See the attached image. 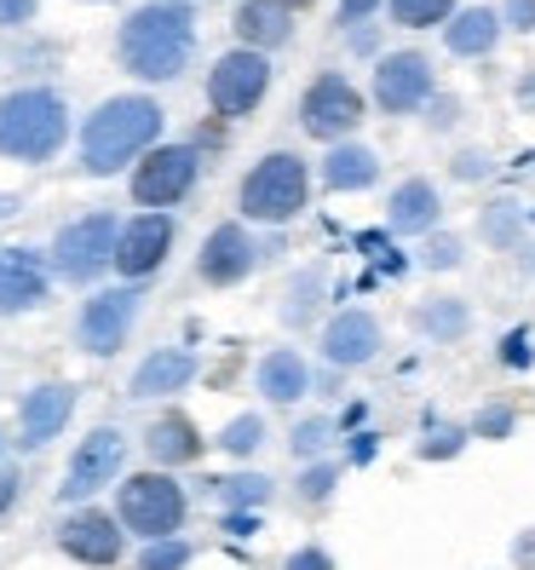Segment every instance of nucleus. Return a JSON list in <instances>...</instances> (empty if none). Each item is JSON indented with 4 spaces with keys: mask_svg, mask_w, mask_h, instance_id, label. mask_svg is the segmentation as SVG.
<instances>
[{
    "mask_svg": "<svg viewBox=\"0 0 535 570\" xmlns=\"http://www.w3.org/2000/svg\"><path fill=\"white\" fill-rule=\"evenodd\" d=\"M386 346V328L375 312H363V306H346V312H334L328 328H323V357L334 368H363V363H375Z\"/></svg>",
    "mask_w": 535,
    "mask_h": 570,
    "instance_id": "16",
    "label": "nucleus"
},
{
    "mask_svg": "<svg viewBox=\"0 0 535 570\" xmlns=\"http://www.w3.org/2000/svg\"><path fill=\"white\" fill-rule=\"evenodd\" d=\"M185 513H190V495H185V484L174 473H161V466L121 479V490H116L121 530L145 535V542H167V535H179L185 530Z\"/></svg>",
    "mask_w": 535,
    "mask_h": 570,
    "instance_id": "5",
    "label": "nucleus"
},
{
    "mask_svg": "<svg viewBox=\"0 0 535 570\" xmlns=\"http://www.w3.org/2000/svg\"><path fill=\"white\" fill-rule=\"evenodd\" d=\"M380 7V0H340V23L357 29V23H369V12Z\"/></svg>",
    "mask_w": 535,
    "mask_h": 570,
    "instance_id": "45",
    "label": "nucleus"
},
{
    "mask_svg": "<svg viewBox=\"0 0 535 570\" xmlns=\"http://www.w3.org/2000/svg\"><path fill=\"white\" fill-rule=\"evenodd\" d=\"M513 432H518V410L513 404H484L478 421H473V439H489V444L513 439Z\"/></svg>",
    "mask_w": 535,
    "mask_h": 570,
    "instance_id": "34",
    "label": "nucleus"
},
{
    "mask_svg": "<svg viewBox=\"0 0 535 570\" xmlns=\"http://www.w3.org/2000/svg\"><path fill=\"white\" fill-rule=\"evenodd\" d=\"M501 363H507V368H529L535 363V328H513L507 341H501Z\"/></svg>",
    "mask_w": 535,
    "mask_h": 570,
    "instance_id": "38",
    "label": "nucleus"
},
{
    "mask_svg": "<svg viewBox=\"0 0 535 570\" xmlns=\"http://www.w3.org/2000/svg\"><path fill=\"white\" fill-rule=\"evenodd\" d=\"M323 185H328V190H369V185H380V156H375L369 145H357V139L328 145V156H323Z\"/></svg>",
    "mask_w": 535,
    "mask_h": 570,
    "instance_id": "25",
    "label": "nucleus"
},
{
    "mask_svg": "<svg viewBox=\"0 0 535 570\" xmlns=\"http://www.w3.org/2000/svg\"><path fill=\"white\" fill-rule=\"evenodd\" d=\"M351 47H357V52H375V47H380V36H375L369 23H357V29H351Z\"/></svg>",
    "mask_w": 535,
    "mask_h": 570,
    "instance_id": "49",
    "label": "nucleus"
},
{
    "mask_svg": "<svg viewBox=\"0 0 535 570\" xmlns=\"http://www.w3.org/2000/svg\"><path fill=\"white\" fill-rule=\"evenodd\" d=\"M167 254H174V219L167 214H139V219H127L121 225V237H116V272L127 283H145L156 277Z\"/></svg>",
    "mask_w": 535,
    "mask_h": 570,
    "instance_id": "14",
    "label": "nucleus"
},
{
    "mask_svg": "<svg viewBox=\"0 0 535 570\" xmlns=\"http://www.w3.org/2000/svg\"><path fill=\"white\" fill-rule=\"evenodd\" d=\"M70 139V105L58 87H12L0 92V156L41 167Z\"/></svg>",
    "mask_w": 535,
    "mask_h": 570,
    "instance_id": "3",
    "label": "nucleus"
},
{
    "mask_svg": "<svg viewBox=\"0 0 535 570\" xmlns=\"http://www.w3.org/2000/svg\"><path fill=\"white\" fill-rule=\"evenodd\" d=\"M524 225H529V214H524L518 203H489V208L478 214V237H484L489 248H501V254H518V248H524Z\"/></svg>",
    "mask_w": 535,
    "mask_h": 570,
    "instance_id": "27",
    "label": "nucleus"
},
{
    "mask_svg": "<svg viewBox=\"0 0 535 570\" xmlns=\"http://www.w3.org/2000/svg\"><path fill=\"white\" fill-rule=\"evenodd\" d=\"M36 7H41V0H0V29L29 23V18H36Z\"/></svg>",
    "mask_w": 535,
    "mask_h": 570,
    "instance_id": "42",
    "label": "nucleus"
},
{
    "mask_svg": "<svg viewBox=\"0 0 535 570\" xmlns=\"http://www.w3.org/2000/svg\"><path fill=\"white\" fill-rule=\"evenodd\" d=\"M58 548L70 553L76 564L110 570V564L121 559V548H127V530H121V519H110V513L81 508V513H70V519L58 524Z\"/></svg>",
    "mask_w": 535,
    "mask_h": 570,
    "instance_id": "15",
    "label": "nucleus"
},
{
    "mask_svg": "<svg viewBox=\"0 0 535 570\" xmlns=\"http://www.w3.org/2000/svg\"><path fill=\"white\" fill-rule=\"evenodd\" d=\"M196 381V352L190 346H161L150 352L139 368H132V381H127V397H167V392H185Z\"/></svg>",
    "mask_w": 535,
    "mask_h": 570,
    "instance_id": "21",
    "label": "nucleus"
},
{
    "mask_svg": "<svg viewBox=\"0 0 535 570\" xmlns=\"http://www.w3.org/2000/svg\"><path fill=\"white\" fill-rule=\"evenodd\" d=\"M254 265H259L254 230H248L242 219H230V225H214L208 237H202V254H196V277L214 283V288H230V283L254 277Z\"/></svg>",
    "mask_w": 535,
    "mask_h": 570,
    "instance_id": "13",
    "label": "nucleus"
},
{
    "mask_svg": "<svg viewBox=\"0 0 535 570\" xmlns=\"http://www.w3.org/2000/svg\"><path fill=\"white\" fill-rule=\"evenodd\" d=\"M190 559H196V548L185 535H167V542H145L139 570H190Z\"/></svg>",
    "mask_w": 535,
    "mask_h": 570,
    "instance_id": "31",
    "label": "nucleus"
},
{
    "mask_svg": "<svg viewBox=\"0 0 535 570\" xmlns=\"http://www.w3.org/2000/svg\"><path fill=\"white\" fill-rule=\"evenodd\" d=\"M518 254H524V272H529V277H535V248H529V243H524V248H518Z\"/></svg>",
    "mask_w": 535,
    "mask_h": 570,
    "instance_id": "51",
    "label": "nucleus"
},
{
    "mask_svg": "<svg viewBox=\"0 0 535 570\" xmlns=\"http://www.w3.org/2000/svg\"><path fill=\"white\" fill-rule=\"evenodd\" d=\"M334 484H340V466H334V461H311L306 473H299V501H311V508H317V501L334 495Z\"/></svg>",
    "mask_w": 535,
    "mask_h": 570,
    "instance_id": "36",
    "label": "nucleus"
},
{
    "mask_svg": "<svg viewBox=\"0 0 535 570\" xmlns=\"http://www.w3.org/2000/svg\"><path fill=\"white\" fill-rule=\"evenodd\" d=\"M283 570H334V553L317 548V542H311V548H294V553L283 559Z\"/></svg>",
    "mask_w": 535,
    "mask_h": 570,
    "instance_id": "41",
    "label": "nucleus"
},
{
    "mask_svg": "<svg viewBox=\"0 0 535 570\" xmlns=\"http://www.w3.org/2000/svg\"><path fill=\"white\" fill-rule=\"evenodd\" d=\"M237 208L254 225H288V219H299L311 208V167H306V156H294V150L259 156L242 174Z\"/></svg>",
    "mask_w": 535,
    "mask_h": 570,
    "instance_id": "4",
    "label": "nucleus"
},
{
    "mask_svg": "<svg viewBox=\"0 0 535 570\" xmlns=\"http://www.w3.org/2000/svg\"><path fill=\"white\" fill-rule=\"evenodd\" d=\"M225 530L242 542V535H254V530H259V513H248V508H230V513H225Z\"/></svg>",
    "mask_w": 535,
    "mask_h": 570,
    "instance_id": "46",
    "label": "nucleus"
},
{
    "mask_svg": "<svg viewBox=\"0 0 535 570\" xmlns=\"http://www.w3.org/2000/svg\"><path fill=\"white\" fill-rule=\"evenodd\" d=\"M271 479L265 473H230V479H208V495H219L225 508H248V513H259L265 501H271Z\"/></svg>",
    "mask_w": 535,
    "mask_h": 570,
    "instance_id": "28",
    "label": "nucleus"
},
{
    "mask_svg": "<svg viewBox=\"0 0 535 570\" xmlns=\"http://www.w3.org/2000/svg\"><path fill=\"white\" fill-rule=\"evenodd\" d=\"M375 450H380V439H375V432H351L346 461H351V466H369V461H375Z\"/></svg>",
    "mask_w": 535,
    "mask_h": 570,
    "instance_id": "43",
    "label": "nucleus"
},
{
    "mask_svg": "<svg viewBox=\"0 0 535 570\" xmlns=\"http://www.w3.org/2000/svg\"><path fill=\"white\" fill-rule=\"evenodd\" d=\"M426 110H432V116H426L432 127H455V121H460V98H449V92H444V98H432Z\"/></svg>",
    "mask_w": 535,
    "mask_h": 570,
    "instance_id": "44",
    "label": "nucleus"
},
{
    "mask_svg": "<svg viewBox=\"0 0 535 570\" xmlns=\"http://www.w3.org/2000/svg\"><path fill=\"white\" fill-rule=\"evenodd\" d=\"M18 484H23L18 473H0V513H7V508H12V501H18Z\"/></svg>",
    "mask_w": 535,
    "mask_h": 570,
    "instance_id": "50",
    "label": "nucleus"
},
{
    "mask_svg": "<svg viewBox=\"0 0 535 570\" xmlns=\"http://www.w3.org/2000/svg\"><path fill=\"white\" fill-rule=\"evenodd\" d=\"M513 564H524V570H535V530H524L518 542H513Z\"/></svg>",
    "mask_w": 535,
    "mask_h": 570,
    "instance_id": "47",
    "label": "nucleus"
},
{
    "mask_svg": "<svg viewBox=\"0 0 535 570\" xmlns=\"http://www.w3.org/2000/svg\"><path fill=\"white\" fill-rule=\"evenodd\" d=\"M392 7V23H404V29H438L460 12V0H386Z\"/></svg>",
    "mask_w": 535,
    "mask_h": 570,
    "instance_id": "29",
    "label": "nucleus"
},
{
    "mask_svg": "<svg viewBox=\"0 0 535 570\" xmlns=\"http://www.w3.org/2000/svg\"><path fill=\"white\" fill-rule=\"evenodd\" d=\"M501 12H489V7H460L449 23H444V47L455 52V58H489L495 47H501Z\"/></svg>",
    "mask_w": 535,
    "mask_h": 570,
    "instance_id": "24",
    "label": "nucleus"
},
{
    "mask_svg": "<svg viewBox=\"0 0 535 570\" xmlns=\"http://www.w3.org/2000/svg\"><path fill=\"white\" fill-rule=\"evenodd\" d=\"M127 466V439L116 426H92L87 439L76 444L70 466H63V484H58V501H92L105 484L121 479Z\"/></svg>",
    "mask_w": 535,
    "mask_h": 570,
    "instance_id": "11",
    "label": "nucleus"
},
{
    "mask_svg": "<svg viewBox=\"0 0 535 570\" xmlns=\"http://www.w3.org/2000/svg\"><path fill=\"white\" fill-rule=\"evenodd\" d=\"M76 415V386L70 381H41L36 392H23L18 404V444L23 450H47Z\"/></svg>",
    "mask_w": 535,
    "mask_h": 570,
    "instance_id": "17",
    "label": "nucleus"
},
{
    "mask_svg": "<svg viewBox=\"0 0 535 570\" xmlns=\"http://www.w3.org/2000/svg\"><path fill=\"white\" fill-rule=\"evenodd\" d=\"M415 328L426 334V341H438V346H455V341H466V334H473V306H466V299H455V294L426 299V306L415 312Z\"/></svg>",
    "mask_w": 535,
    "mask_h": 570,
    "instance_id": "26",
    "label": "nucleus"
},
{
    "mask_svg": "<svg viewBox=\"0 0 535 570\" xmlns=\"http://www.w3.org/2000/svg\"><path fill=\"white\" fill-rule=\"evenodd\" d=\"M501 23H507L513 36H535V0H507V7H501Z\"/></svg>",
    "mask_w": 535,
    "mask_h": 570,
    "instance_id": "40",
    "label": "nucleus"
},
{
    "mask_svg": "<svg viewBox=\"0 0 535 570\" xmlns=\"http://www.w3.org/2000/svg\"><path fill=\"white\" fill-rule=\"evenodd\" d=\"M489 167H495V161H489L484 150H460V156H455V167H449V174H455L460 185H478V179H489Z\"/></svg>",
    "mask_w": 535,
    "mask_h": 570,
    "instance_id": "39",
    "label": "nucleus"
},
{
    "mask_svg": "<svg viewBox=\"0 0 535 570\" xmlns=\"http://www.w3.org/2000/svg\"><path fill=\"white\" fill-rule=\"evenodd\" d=\"M328 439H334V421H328V415H311V421H299V426H294V439H288V444H294L299 461H317V455L328 450Z\"/></svg>",
    "mask_w": 535,
    "mask_h": 570,
    "instance_id": "33",
    "label": "nucleus"
},
{
    "mask_svg": "<svg viewBox=\"0 0 535 570\" xmlns=\"http://www.w3.org/2000/svg\"><path fill=\"white\" fill-rule=\"evenodd\" d=\"M145 450H150V461L161 466V473H174V466L202 461L208 439L196 432V421H190V415L167 410V415H156V421H150V432H145Z\"/></svg>",
    "mask_w": 535,
    "mask_h": 570,
    "instance_id": "22",
    "label": "nucleus"
},
{
    "mask_svg": "<svg viewBox=\"0 0 535 570\" xmlns=\"http://www.w3.org/2000/svg\"><path fill=\"white\" fill-rule=\"evenodd\" d=\"M145 312V283H121V288H98L81 317H76V341L87 357H116L121 341L132 334V323H139Z\"/></svg>",
    "mask_w": 535,
    "mask_h": 570,
    "instance_id": "9",
    "label": "nucleus"
},
{
    "mask_svg": "<svg viewBox=\"0 0 535 570\" xmlns=\"http://www.w3.org/2000/svg\"><path fill=\"white\" fill-rule=\"evenodd\" d=\"M265 439H271V432H265V415H237V421H225L219 450H225V455H237V461H248V455H259Z\"/></svg>",
    "mask_w": 535,
    "mask_h": 570,
    "instance_id": "30",
    "label": "nucleus"
},
{
    "mask_svg": "<svg viewBox=\"0 0 535 570\" xmlns=\"http://www.w3.org/2000/svg\"><path fill=\"white\" fill-rule=\"evenodd\" d=\"M265 92H271V58H265V52L230 47V52L214 58V70H208V105H214V116L242 121L248 110L265 105Z\"/></svg>",
    "mask_w": 535,
    "mask_h": 570,
    "instance_id": "7",
    "label": "nucleus"
},
{
    "mask_svg": "<svg viewBox=\"0 0 535 570\" xmlns=\"http://www.w3.org/2000/svg\"><path fill=\"white\" fill-rule=\"evenodd\" d=\"M12 208H18V203H12V196H0V219H7V214H12Z\"/></svg>",
    "mask_w": 535,
    "mask_h": 570,
    "instance_id": "52",
    "label": "nucleus"
},
{
    "mask_svg": "<svg viewBox=\"0 0 535 570\" xmlns=\"http://www.w3.org/2000/svg\"><path fill=\"white\" fill-rule=\"evenodd\" d=\"M116 58L139 81H179L196 58V12L185 0H145L139 12H127Z\"/></svg>",
    "mask_w": 535,
    "mask_h": 570,
    "instance_id": "1",
    "label": "nucleus"
},
{
    "mask_svg": "<svg viewBox=\"0 0 535 570\" xmlns=\"http://www.w3.org/2000/svg\"><path fill=\"white\" fill-rule=\"evenodd\" d=\"M518 110H524V116H535V70H524V76H518Z\"/></svg>",
    "mask_w": 535,
    "mask_h": 570,
    "instance_id": "48",
    "label": "nucleus"
},
{
    "mask_svg": "<svg viewBox=\"0 0 535 570\" xmlns=\"http://www.w3.org/2000/svg\"><path fill=\"white\" fill-rule=\"evenodd\" d=\"M323 306V272H306V277H294V288H288V306H283V317L299 328L311 312Z\"/></svg>",
    "mask_w": 535,
    "mask_h": 570,
    "instance_id": "32",
    "label": "nucleus"
},
{
    "mask_svg": "<svg viewBox=\"0 0 535 570\" xmlns=\"http://www.w3.org/2000/svg\"><path fill=\"white\" fill-rule=\"evenodd\" d=\"M237 41L248 47V52H265L271 58L277 47H288L294 41V7L288 0H242L237 7Z\"/></svg>",
    "mask_w": 535,
    "mask_h": 570,
    "instance_id": "20",
    "label": "nucleus"
},
{
    "mask_svg": "<svg viewBox=\"0 0 535 570\" xmlns=\"http://www.w3.org/2000/svg\"><path fill=\"white\" fill-rule=\"evenodd\" d=\"M288 7H306V0H288Z\"/></svg>",
    "mask_w": 535,
    "mask_h": 570,
    "instance_id": "53",
    "label": "nucleus"
},
{
    "mask_svg": "<svg viewBox=\"0 0 535 570\" xmlns=\"http://www.w3.org/2000/svg\"><path fill=\"white\" fill-rule=\"evenodd\" d=\"M116 237H121V219L116 214H81L70 225H58L52 237V272L63 283H92L116 265Z\"/></svg>",
    "mask_w": 535,
    "mask_h": 570,
    "instance_id": "6",
    "label": "nucleus"
},
{
    "mask_svg": "<svg viewBox=\"0 0 535 570\" xmlns=\"http://www.w3.org/2000/svg\"><path fill=\"white\" fill-rule=\"evenodd\" d=\"M161 121L167 116H161V105L150 92H116V98H105V105L81 121V167L92 179L121 174L127 161H139V156L156 150Z\"/></svg>",
    "mask_w": 535,
    "mask_h": 570,
    "instance_id": "2",
    "label": "nucleus"
},
{
    "mask_svg": "<svg viewBox=\"0 0 535 570\" xmlns=\"http://www.w3.org/2000/svg\"><path fill=\"white\" fill-rule=\"evenodd\" d=\"M363 121V92L340 76V70H323L306 92H299V127L306 139H323V145H346Z\"/></svg>",
    "mask_w": 535,
    "mask_h": 570,
    "instance_id": "10",
    "label": "nucleus"
},
{
    "mask_svg": "<svg viewBox=\"0 0 535 570\" xmlns=\"http://www.w3.org/2000/svg\"><path fill=\"white\" fill-rule=\"evenodd\" d=\"M196 174H202L196 145H156L150 156L132 161V203H139L145 214L174 208V203H185V196L196 190Z\"/></svg>",
    "mask_w": 535,
    "mask_h": 570,
    "instance_id": "8",
    "label": "nucleus"
},
{
    "mask_svg": "<svg viewBox=\"0 0 535 570\" xmlns=\"http://www.w3.org/2000/svg\"><path fill=\"white\" fill-rule=\"evenodd\" d=\"M460 259H466V248H460V237H449V230H444V237H432V243H426V254H420L426 272H455Z\"/></svg>",
    "mask_w": 535,
    "mask_h": 570,
    "instance_id": "37",
    "label": "nucleus"
},
{
    "mask_svg": "<svg viewBox=\"0 0 535 570\" xmlns=\"http://www.w3.org/2000/svg\"><path fill=\"white\" fill-rule=\"evenodd\" d=\"M52 288V259L41 248H7L0 254V312H36Z\"/></svg>",
    "mask_w": 535,
    "mask_h": 570,
    "instance_id": "18",
    "label": "nucleus"
},
{
    "mask_svg": "<svg viewBox=\"0 0 535 570\" xmlns=\"http://www.w3.org/2000/svg\"><path fill=\"white\" fill-rule=\"evenodd\" d=\"M444 219V196L432 179H404L386 196V230L392 237H432Z\"/></svg>",
    "mask_w": 535,
    "mask_h": 570,
    "instance_id": "19",
    "label": "nucleus"
},
{
    "mask_svg": "<svg viewBox=\"0 0 535 570\" xmlns=\"http://www.w3.org/2000/svg\"><path fill=\"white\" fill-rule=\"evenodd\" d=\"M466 439H473V426H455V421H444L432 439L420 444V461H455L460 450H466Z\"/></svg>",
    "mask_w": 535,
    "mask_h": 570,
    "instance_id": "35",
    "label": "nucleus"
},
{
    "mask_svg": "<svg viewBox=\"0 0 535 570\" xmlns=\"http://www.w3.org/2000/svg\"><path fill=\"white\" fill-rule=\"evenodd\" d=\"M254 386L265 392V404H299V397L311 392V363L299 357L294 346H277V352H265V357H259Z\"/></svg>",
    "mask_w": 535,
    "mask_h": 570,
    "instance_id": "23",
    "label": "nucleus"
},
{
    "mask_svg": "<svg viewBox=\"0 0 535 570\" xmlns=\"http://www.w3.org/2000/svg\"><path fill=\"white\" fill-rule=\"evenodd\" d=\"M432 98H438V70H432L426 52H386L375 63V105L386 116H409Z\"/></svg>",
    "mask_w": 535,
    "mask_h": 570,
    "instance_id": "12",
    "label": "nucleus"
}]
</instances>
